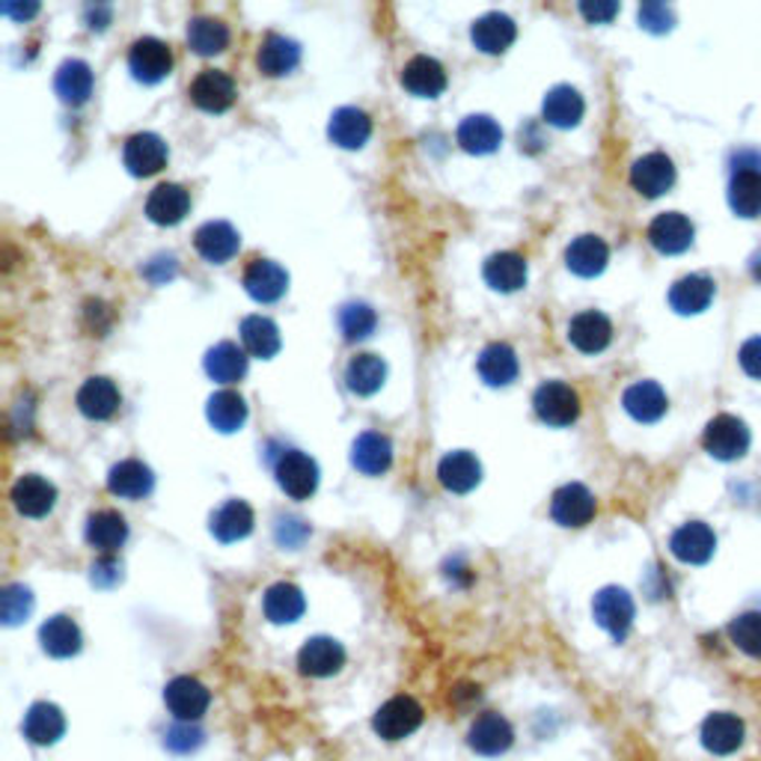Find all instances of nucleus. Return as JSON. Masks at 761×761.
Returning a JSON list of instances; mask_svg holds the SVG:
<instances>
[{
    "mask_svg": "<svg viewBox=\"0 0 761 761\" xmlns=\"http://www.w3.org/2000/svg\"><path fill=\"white\" fill-rule=\"evenodd\" d=\"M702 444L717 461H738L750 449V428H747L743 419L732 417V414H717L705 426Z\"/></svg>",
    "mask_w": 761,
    "mask_h": 761,
    "instance_id": "obj_1",
    "label": "nucleus"
},
{
    "mask_svg": "<svg viewBox=\"0 0 761 761\" xmlns=\"http://www.w3.org/2000/svg\"><path fill=\"white\" fill-rule=\"evenodd\" d=\"M533 408L539 419L548 423V426H571L574 419L581 417V396L565 380H544L542 387L535 390Z\"/></svg>",
    "mask_w": 761,
    "mask_h": 761,
    "instance_id": "obj_2",
    "label": "nucleus"
},
{
    "mask_svg": "<svg viewBox=\"0 0 761 761\" xmlns=\"http://www.w3.org/2000/svg\"><path fill=\"white\" fill-rule=\"evenodd\" d=\"M423 723V705L410 696H393L390 702H384L375 711L372 729L384 738V741H402L414 734Z\"/></svg>",
    "mask_w": 761,
    "mask_h": 761,
    "instance_id": "obj_3",
    "label": "nucleus"
},
{
    "mask_svg": "<svg viewBox=\"0 0 761 761\" xmlns=\"http://www.w3.org/2000/svg\"><path fill=\"white\" fill-rule=\"evenodd\" d=\"M592 613H595V622L601 628L607 630L609 637L622 643L628 637L630 625H634V616H637V607H634V598L628 592L618 590V586H607L601 590L592 601Z\"/></svg>",
    "mask_w": 761,
    "mask_h": 761,
    "instance_id": "obj_4",
    "label": "nucleus"
},
{
    "mask_svg": "<svg viewBox=\"0 0 761 761\" xmlns=\"http://www.w3.org/2000/svg\"><path fill=\"white\" fill-rule=\"evenodd\" d=\"M277 486L292 500H310L319 488V465L301 449H289L277 461Z\"/></svg>",
    "mask_w": 761,
    "mask_h": 761,
    "instance_id": "obj_5",
    "label": "nucleus"
},
{
    "mask_svg": "<svg viewBox=\"0 0 761 761\" xmlns=\"http://www.w3.org/2000/svg\"><path fill=\"white\" fill-rule=\"evenodd\" d=\"M128 69L143 84H158L173 72V51L167 42L155 37L137 39L128 51Z\"/></svg>",
    "mask_w": 761,
    "mask_h": 761,
    "instance_id": "obj_6",
    "label": "nucleus"
},
{
    "mask_svg": "<svg viewBox=\"0 0 761 761\" xmlns=\"http://www.w3.org/2000/svg\"><path fill=\"white\" fill-rule=\"evenodd\" d=\"M164 702H167V708H170V713L179 723H194V720H200L202 713L209 711L211 694L209 687L197 681V678L179 676L173 678L167 690H164Z\"/></svg>",
    "mask_w": 761,
    "mask_h": 761,
    "instance_id": "obj_7",
    "label": "nucleus"
},
{
    "mask_svg": "<svg viewBox=\"0 0 761 761\" xmlns=\"http://www.w3.org/2000/svg\"><path fill=\"white\" fill-rule=\"evenodd\" d=\"M188 95L200 111L223 114V111L236 105V81L227 72H220V69H202L200 75L194 77Z\"/></svg>",
    "mask_w": 761,
    "mask_h": 761,
    "instance_id": "obj_8",
    "label": "nucleus"
},
{
    "mask_svg": "<svg viewBox=\"0 0 761 761\" xmlns=\"http://www.w3.org/2000/svg\"><path fill=\"white\" fill-rule=\"evenodd\" d=\"M699 738H702L705 750L713 752V755H732L743 747V738H747V726L738 713L732 711H713L705 717L702 729H699Z\"/></svg>",
    "mask_w": 761,
    "mask_h": 761,
    "instance_id": "obj_9",
    "label": "nucleus"
},
{
    "mask_svg": "<svg viewBox=\"0 0 761 761\" xmlns=\"http://www.w3.org/2000/svg\"><path fill=\"white\" fill-rule=\"evenodd\" d=\"M630 185H634L643 197H648V200L664 197L666 190L676 185V164H673V158L664 153L643 155V158H637L634 167H630Z\"/></svg>",
    "mask_w": 761,
    "mask_h": 761,
    "instance_id": "obj_10",
    "label": "nucleus"
},
{
    "mask_svg": "<svg viewBox=\"0 0 761 761\" xmlns=\"http://www.w3.org/2000/svg\"><path fill=\"white\" fill-rule=\"evenodd\" d=\"M713 548H717V535L708 523L702 521H687L678 527L673 539H669V551L673 556L687 565H702L711 560Z\"/></svg>",
    "mask_w": 761,
    "mask_h": 761,
    "instance_id": "obj_11",
    "label": "nucleus"
},
{
    "mask_svg": "<svg viewBox=\"0 0 761 761\" xmlns=\"http://www.w3.org/2000/svg\"><path fill=\"white\" fill-rule=\"evenodd\" d=\"M298 666L304 676L327 678L336 676L345 666V648L343 643H336L331 637H313L306 639L301 651H298Z\"/></svg>",
    "mask_w": 761,
    "mask_h": 761,
    "instance_id": "obj_12",
    "label": "nucleus"
},
{
    "mask_svg": "<svg viewBox=\"0 0 761 761\" xmlns=\"http://www.w3.org/2000/svg\"><path fill=\"white\" fill-rule=\"evenodd\" d=\"M512 741H514L512 726H509L505 717H500V713H494V711L476 717V723L470 726V732H467L470 750L479 752V755H488V759L503 755V752L512 747Z\"/></svg>",
    "mask_w": 761,
    "mask_h": 761,
    "instance_id": "obj_13",
    "label": "nucleus"
},
{
    "mask_svg": "<svg viewBox=\"0 0 761 761\" xmlns=\"http://www.w3.org/2000/svg\"><path fill=\"white\" fill-rule=\"evenodd\" d=\"M694 223H690V218L687 215H681V211H664V215H657L655 220H651V227H648V241H651V248L660 250V253H685L690 244H694Z\"/></svg>",
    "mask_w": 761,
    "mask_h": 761,
    "instance_id": "obj_14",
    "label": "nucleus"
},
{
    "mask_svg": "<svg viewBox=\"0 0 761 761\" xmlns=\"http://www.w3.org/2000/svg\"><path fill=\"white\" fill-rule=\"evenodd\" d=\"M551 514L562 527H586L595 518V497L581 482H569L553 494Z\"/></svg>",
    "mask_w": 761,
    "mask_h": 761,
    "instance_id": "obj_15",
    "label": "nucleus"
},
{
    "mask_svg": "<svg viewBox=\"0 0 761 761\" xmlns=\"http://www.w3.org/2000/svg\"><path fill=\"white\" fill-rule=\"evenodd\" d=\"M194 248L202 259H209L215 265H223L229 259L236 257L238 248H241V238H238V229L227 220H209L197 229L194 236Z\"/></svg>",
    "mask_w": 761,
    "mask_h": 761,
    "instance_id": "obj_16",
    "label": "nucleus"
},
{
    "mask_svg": "<svg viewBox=\"0 0 761 761\" xmlns=\"http://www.w3.org/2000/svg\"><path fill=\"white\" fill-rule=\"evenodd\" d=\"M244 289L259 304H274L289 289V274L283 265H277L271 259H253L244 271Z\"/></svg>",
    "mask_w": 761,
    "mask_h": 761,
    "instance_id": "obj_17",
    "label": "nucleus"
},
{
    "mask_svg": "<svg viewBox=\"0 0 761 761\" xmlns=\"http://www.w3.org/2000/svg\"><path fill=\"white\" fill-rule=\"evenodd\" d=\"M123 161L132 176H155L167 164V143L153 132L134 134L125 143Z\"/></svg>",
    "mask_w": 761,
    "mask_h": 761,
    "instance_id": "obj_18",
    "label": "nucleus"
},
{
    "mask_svg": "<svg viewBox=\"0 0 761 761\" xmlns=\"http://www.w3.org/2000/svg\"><path fill=\"white\" fill-rule=\"evenodd\" d=\"M569 340L571 345L583 354H598L604 352L613 340V322L598 310H586L577 313L569 324Z\"/></svg>",
    "mask_w": 761,
    "mask_h": 761,
    "instance_id": "obj_19",
    "label": "nucleus"
},
{
    "mask_svg": "<svg viewBox=\"0 0 761 761\" xmlns=\"http://www.w3.org/2000/svg\"><path fill=\"white\" fill-rule=\"evenodd\" d=\"M298 63H301V45H298L295 39L280 37V33H268V37L259 42L257 66L262 75L283 77L289 75Z\"/></svg>",
    "mask_w": 761,
    "mask_h": 761,
    "instance_id": "obj_20",
    "label": "nucleus"
},
{
    "mask_svg": "<svg viewBox=\"0 0 761 761\" xmlns=\"http://www.w3.org/2000/svg\"><path fill=\"white\" fill-rule=\"evenodd\" d=\"M402 86L410 95H419V98H438L447 90V72L435 58L419 54V58L408 60L405 69H402Z\"/></svg>",
    "mask_w": 761,
    "mask_h": 761,
    "instance_id": "obj_21",
    "label": "nucleus"
},
{
    "mask_svg": "<svg viewBox=\"0 0 761 761\" xmlns=\"http://www.w3.org/2000/svg\"><path fill=\"white\" fill-rule=\"evenodd\" d=\"M12 505L19 509L24 518H45L54 503H58V488L51 486L42 476H21L12 486Z\"/></svg>",
    "mask_w": 761,
    "mask_h": 761,
    "instance_id": "obj_22",
    "label": "nucleus"
},
{
    "mask_svg": "<svg viewBox=\"0 0 761 761\" xmlns=\"http://www.w3.org/2000/svg\"><path fill=\"white\" fill-rule=\"evenodd\" d=\"M119 405L123 396L111 378H86L77 390V410L90 419H111Z\"/></svg>",
    "mask_w": 761,
    "mask_h": 761,
    "instance_id": "obj_23",
    "label": "nucleus"
},
{
    "mask_svg": "<svg viewBox=\"0 0 761 761\" xmlns=\"http://www.w3.org/2000/svg\"><path fill=\"white\" fill-rule=\"evenodd\" d=\"M153 470L143 465V461H137V458H125V461L111 467V473H107V488H111V494L123 497V500H140V497H146L153 491Z\"/></svg>",
    "mask_w": 761,
    "mask_h": 761,
    "instance_id": "obj_24",
    "label": "nucleus"
},
{
    "mask_svg": "<svg viewBox=\"0 0 761 761\" xmlns=\"http://www.w3.org/2000/svg\"><path fill=\"white\" fill-rule=\"evenodd\" d=\"M190 209V194L181 185H173V181H164L149 194L146 200V215L158 227H176Z\"/></svg>",
    "mask_w": 761,
    "mask_h": 761,
    "instance_id": "obj_25",
    "label": "nucleus"
},
{
    "mask_svg": "<svg viewBox=\"0 0 761 761\" xmlns=\"http://www.w3.org/2000/svg\"><path fill=\"white\" fill-rule=\"evenodd\" d=\"M514 37H518V28L505 12H488L482 19H476L470 28V39L482 54H503Z\"/></svg>",
    "mask_w": 761,
    "mask_h": 761,
    "instance_id": "obj_26",
    "label": "nucleus"
},
{
    "mask_svg": "<svg viewBox=\"0 0 761 761\" xmlns=\"http://www.w3.org/2000/svg\"><path fill=\"white\" fill-rule=\"evenodd\" d=\"M438 479L440 486L447 488V491H452V494H467V491H473V488L482 482V465L476 461L473 452L458 449V452H449V456L440 461Z\"/></svg>",
    "mask_w": 761,
    "mask_h": 761,
    "instance_id": "obj_27",
    "label": "nucleus"
},
{
    "mask_svg": "<svg viewBox=\"0 0 761 761\" xmlns=\"http://www.w3.org/2000/svg\"><path fill=\"white\" fill-rule=\"evenodd\" d=\"M253 523H257L253 509L244 500H229L211 514V535L223 544L241 542L253 533Z\"/></svg>",
    "mask_w": 761,
    "mask_h": 761,
    "instance_id": "obj_28",
    "label": "nucleus"
},
{
    "mask_svg": "<svg viewBox=\"0 0 761 761\" xmlns=\"http://www.w3.org/2000/svg\"><path fill=\"white\" fill-rule=\"evenodd\" d=\"M66 732V717L60 711L58 705L51 702H37L30 705L28 717H24V738L37 747H51L58 743Z\"/></svg>",
    "mask_w": 761,
    "mask_h": 761,
    "instance_id": "obj_29",
    "label": "nucleus"
},
{
    "mask_svg": "<svg viewBox=\"0 0 761 761\" xmlns=\"http://www.w3.org/2000/svg\"><path fill=\"white\" fill-rule=\"evenodd\" d=\"M476 369H479V378L486 380L488 387H509L518 378V354H514L512 345L491 343L479 354Z\"/></svg>",
    "mask_w": 761,
    "mask_h": 761,
    "instance_id": "obj_30",
    "label": "nucleus"
},
{
    "mask_svg": "<svg viewBox=\"0 0 761 761\" xmlns=\"http://www.w3.org/2000/svg\"><path fill=\"white\" fill-rule=\"evenodd\" d=\"M622 405H625V410H628L637 423H657V419L666 414V408H669L664 387L655 384V380H637V384H630L628 390H625V396H622Z\"/></svg>",
    "mask_w": 761,
    "mask_h": 761,
    "instance_id": "obj_31",
    "label": "nucleus"
},
{
    "mask_svg": "<svg viewBox=\"0 0 761 761\" xmlns=\"http://www.w3.org/2000/svg\"><path fill=\"white\" fill-rule=\"evenodd\" d=\"M713 301V280L708 274H687L669 289V304L681 315L705 313Z\"/></svg>",
    "mask_w": 761,
    "mask_h": 761,
    "instance_id": "obj_32",
    "label": "nucleus"
},
{
    "mask_svg": "<svg viewBox=\"0 0 761 761\" xmlns=\"http://www.w3.org/2000/svg\"><path fill=\"white\" fill-rule=\"evenodd\" d=\"M609 262L607 241L598 236L574 238L565 250V265L577 277H598Z\"/></svg>",
    "mask_w": 761,
    "mask_h": 761,
    "instance_id": "obj_33",
    "label": "nucleus"
},
{
    "mask_svg": "<svg viewBox=\"0 0 761 761\" xmlns=\"http://www.w3.org/2000/svg\"><path fill=\"white\" fill-rule=\"evenodd\" d=\"M125 539H128V523H125L123 514L114 512V509H102V512L90 514V521H86V542H90V548L102 553H114L123 548Z\"/></svg>",
    "mask_w": 761,
    "mask_h": 761,
    "instance_id": "obj_34",
    "label": "nucleus"
},
{
    "mask_svg": "<svg viewBox=\"0 0 761 761\" xmlns=\"http://www.w3.org/2000/svg\"><path fill=\"white\" fill-rule=\"evenodd\" d=\"M352 465L366 476H380L393 465V444L380 431H363L352 447Z\"/></svg>",
    "mask_w": 761,
    "mask_h": 761,
    "instance_id": "obj_35",
    "label": "nucleus"
},
{
    "mask_svg": "<svg viewBox=\"0 0 761 761\" xmlns=\"http://www.w3.org/2000/svg\"><path fill=\"white\" fill-rule=\"evenodd\" d=\"M327 134L343 149H363L372 137V119L357 107H340V111H333Z\"/></svg>",
    "mask_w": 761,
    "mask_h": 761,
    "instance_id": "obj_36",
    "label": "nucleus"
},
{
    "mask_svg": "<svg viewBox=\"0 0 761 761\" xmlns=\"http://www.w3.org/2000/svg\"><path fill=\"white\" fill-rule=\"evenodd\" d=\"M583 111H586V105H583V95L577 93L574 86L560 84V86H553L551 93L544 95V105H542L544 123L556 125V128H574V125L583 119Z\"/></svg>",
    "mask_w": 761,
    "mask_h": 761,
    "instance_id": "obj_37",
    "label": "nucleus"
},
{
    "mask_svg": "<svg viewBox=\"0 0 761 761\" xmlns=\"http://www.w3.org/2000/svg\"><path fill=\"white\" fill-rule=\"evenodd\" d=\"M458 143H461L465 153L488 155L494 153L497 146L503 143V128H500L491 116L473 114L458 125Z\"/></svg>",
    "mask_w": 761,
    "mask_h": 761,
    "instance_id": "obj_38",
    "label": "nucleus"
},
{
    "mask_svg": "<svg viewBox=\"0 0 761 761\" xmlns=\"http://www.w3.org/2000/svg\"><path fill=\"white\" fill-rule=\"evenodd\" d=\"M262 607H265V616L271 618L274 625H292V622H298V618L304 616V592L298 590L295 583H274V586L265 592Z\"/></svg>",
    "mask_w": 761,
    "mask_h": 761,
    "instance_id": "obj_39",
    "label": "nucleus"
},
{
    "mask_svg": "<svg viewBox=\"0 0 761 761\" xmlns=\"http://www.w3.org/2000/svg\"><path fill=\"white\" fill-rule=\"evenodd\" d=\"M206 417L218 431L232 435L248 423V402L236 390H218L206 405Z\"/></svg>",
    "mask_w": 761,
    "mask_h": 761,
    "instance_id": "obj_40",
    "label": "nucleus"
},
{
    "mask_svg": "<svg viewBox=\"0 0 761 761\" xmlns=\"http://www.w3.org/2000/svg\"><path fill=\"white\" fill-rule=\"evenodd\" d=\"M39 643L51 657H72L81 651V628L69 616L48 618L45 625L39 628Z\"/></svg>",
    "mask_w": 761,
    "mask_h": 761,
    "instance_id": "obj_41",
    "label": "nucleus"
},
{
    "mask_svg": "<svg viewBox=\"0 0 761 761\" xmlns=\"http://www.w3.org/2000/svg\"><path fill=\"white\" fill-rule=\"evenodd\" d=\"M54 90H58V95L66 105H84L86 98L93 95V69L86 66L84 60H66L58 69Z\"/></svg>",
    "mask_w": 761,
    "mask_h": 761,
    "instance_id": "obj_42",
    "label": "nucleus"
},
{
    "mask_svg": "<svg viewBox=\"0 0 761 761\" xmlns=\"http://www.w3.org/2000/svg\"><path fill=\"white\" fill-rule=\"evenodd\" d=\"M486 283L494 292H518L527 285V259L521 253H494L486 262Z\"/></svg>",
    "mask_w": 761,
    "mask_h": 761,
    "instance_id": "obj_43",
    "label": "nucleus"
},
{
    "mask_svg": "<svg viewBox=\"0 0 761 761\" xmlns=\"http://www.w3.org/2000/svg\"><path fill=\"white\" fill-rule=\"evenodd\" d=\"M384 378H387V363L380 361L378 354H357L345 369V384L357 396L378 393L384 387Z\"/></svg>",
    "mask_w": 761,
    "mask_h": 761,
    "instance_id": "obj_44",
    "label": "nucleus"
},
{
    "mask_svg": "<svg viewBox=\"0 0 761 761\" xmlns=\"http://www.w3.org/2000/svg\"><path fill=\"white\" fill-rule=\"evenodd\" d=\"M241 343H244L248 354H253L259 361H271L280 352V331L265 315H248L241 322Z\"/></svg>",
    "mask_w": 761,
    "mask_h": 761,
    "instance_id": "obj_45",
    "label": "nucleus"
},
{
    "mask_svg": "<svg viewBox=\"0 0 761 761\" xmlns=\"http://www.w3.org/2000/svg\"><path fill=\"white\" fill-rule=\"evenodd\" d=\"M729 206L741 218L761 215V170H734L729 181Z\"/></svg>",
    "mask_w": 761,
    "mask_h": 761,
    "instance_id": "obj_46",
    "label": "nucleus"
},
{
    "mask_svg": "<svg viewBox=\"0 0 761 761\" xmlns=\"http://www.w3.org/2000/svg\"><path fill=\"white\" fill-rule=\"evenodd\" d=\"M206 372L211 380H220V384L241 380L248 372V354L236 343H218L206 354Z\"/></svg>",
    "mask_w": 761,
    "mask_h": 761,
    "instance_id": "obj_47",
    "label": "nucleus"
},
{
    "mask_svg": "<svg viewBox=\"0 0 761 761\" xmlns=\"http://www.w3.org/2000/svg\"><path fill=\"white\" fill-rule=\"evenodd\" d=\"M188 45L200 54V58H215L229 45V28L220 19L200 15L188 24Z\"/></svg>",
    "mask_w": 761,
    "mask_h": 761,
    "instance_id": "obj_48",
    "label": "nucleus"
},
{
    "mask_svg": "<svg viewBox=\"0 0 761 761\" xmlns=\"http://www.w3.org/2000/svg\"><path fill=\"white\" fill-rule=\"evenodd\" d=\"M729 639L741 648L743 655L761 660V613H741L729 625Z\"/></svg>",
    "mask_w": 761,
    "mask_h": 761,
    "instance_id": "obj_49",
    "label": "nucleus"
},
{
    "mask_svg": "<svg viewBox=\"0 0 761 761\" xmlns=\"http://www.w3.org/2000/svg\"><path fill=\"white\" fill-rule=\"evenodd\" d=\"M33 613V592L21 583H10L3 595H0V616H3V625H21L28 622V616Z\"/></svg>",
    "mask_w": 761,
    "mask_h": 761,
    "instance_id": "obj_50",
    "label": "nucleus"
},
{
    "mask_svg": "<svg viewBox=\"0 0 761 761\" xmlns=\"http://www.w3.org/2000/svg\"><path fill=\"white\" fill-rule=\"evenodd\" d=\"M375 324H378V315L369 304H348L340 313V327H343V336L348 343L366 340L375 331Z\"/></svg>",
    "mask_w": 761,
    "mask_h": 761,
    "instance_id": "obj_51",
    "label": "nucleus"
},
{
    "mask_svg": "<svg viewBox=\"0 0 761 761\" xmlns=\"http://www.w3.org/2000/svg\"><path fill=\"white\" fill-rule=\"evenodd\" d=\"M164 747L176 755H188L202 747V732L194 723H176L164 734Z\"/></svg>",
    "mask_w": 761,
    "mask_h": 761,
    "instance_id": "obj_52",
    "label": "nucleus"
},
{
    "mask_svg": "<svg viewBox=\"0 0 761 761\" xmlns=\"http://www.w3.org/2000/svg\"><path fill=\"white\" fill-rule=\"evenodd\" d=\"M639 24L648 33H666V30H673V24H676V15H673V10L666 3H643L639 7Z\"/></svg>",
    "mask_w": 761,
    "mask_h": 761,
    "instance_id": "obj_53",
    "label": "nucleus"
},
{
    "mask_svg": "<svg viewBox=\"0 0 761 761\" xmlns=\"http://www.w3.org/2000/svg\"><path fill=\"white\" fill-rule=\"evenodd\" d=\"M90 581H93L95 586H102V590H111V586H116V583L123 581V562L116 560L114 553H105L102 560L93 562Z\"/></svg>",
    "mask_w": 761,
    "mask_h": 761,
    "instance_id": "obj_54",
    "label": "nucleus"
},
{
    "mask_svg": "<svg viewBox=\"0 0 761 761\" xmlns=\"http://www.w3.org/2000/svg\"><path fill=\"white\" fill-rule=\"evenodd\" d=\"M306 539H310V527L301 518H277V542L283 548L298 551Z\"/></svg>",
    "mask_w": 761,
    "mask_h": 761,
    "instance_id": "obj_55",
    "label": "nucleus"
},
{
    "mask_svg": "<svg viewBox=\"0 0 761 761\" xmlns=\"http://www.w3.org/2000/svg\"><path fill=\"white\" fill-rule=\"evenodd\" d=\"M741 369L750 375V378L761 380V336H752L747 343L741 345Z\"/></svg>",
    "mask_w": 761,
    "mask_h": 761,
    "instance_id": "obj_56",
    "label": "nucleus"
},
{
    "mask_svg": "<svg viewBox=\"0 0 761 761\" xmlns=\"http://www.w3.org/2000/svg\"><path fill=\"white\" fill-rule=\"evenodd\" d=\"M618 3L613 0H595V3H581V15L592 24H607V21L616 19Z\"/></svg>",
    "mask_w": 761,
    "mask_h": 761,
    "instance_id": "obj_57",
    "label": "nucleus"
},
{
    "mask_svg": "<svg viewBox=\"0 0 761 761\" xmlns=\"http://www.w3.org/2000/svg\"><path fill=\"white\" fill-rule=\"evenodd\" d=\"M732 170H761V155L741 149L732 155Z\"/></svg>",
    "mask_w": 761,
    "mask_h": 761,
    "instance_id": "obj_58",
    "label": "nucleus"
},
{
    "mask_svg": "<svg viewBox=\"0 0 761 761\" xmlns=\"http://www.w3.org/2000/svg\"><path fill=\"white\" fill-rule=\"evenodd\" d=\"M0 10H3V15H12V19H33L39 12V3H24V7L21 3H3Z\"/></svg>",
    "mask_w": 761,
    "mask_h": 761,
    "instance_id": "obj_59",
    "label": "nucleus"
},
{
    "mask_svg": "<svg viewBox=\"0 0 761 761\" xmlns=\"http://www.w3.org/2000/svg\"><path fill=\"white\" fill-rule=\"evenodd\" d=\"M86 21H90V28L93 30H105L107 21H111V10H107V7H90V10H86Z\"/></svg>",
    "mask_w": 761,
    "mask_h": 761,
    "instance_id": "obj_60",
    "label": "nucleus"
},
{
    "mask_svg": "<svg viewBox=\"0 0 761 761\" xmlns=\"http://www.w3.org/2000/svg\"><path fill=\"white\" fill-rule=\"evenodd\" d=\"M752 277H755V280H759V283H761V257L755 259V262H752Z\"/></svg>",
    "mask_w": 761,
    "mask_h": 761,
    "instance_id": "obj_61",
    "label": "nucleus"
}]
</instances>
